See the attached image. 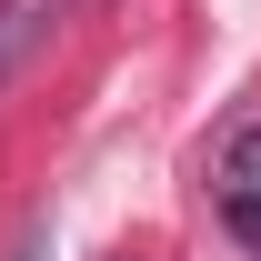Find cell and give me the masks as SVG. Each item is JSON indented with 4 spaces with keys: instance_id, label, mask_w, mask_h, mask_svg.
<instances>
[{
    "instance_id": "1",
    "label": "cell",
    "mask_w": 261,
    "mask_h": 261,
    "mask_svg": "<svg viewBox=\"0 0 261 261\" xmlns=\"http://www.w3.org/2000/svg\"><path fill=\"white\" fill-rule=\"evenodd\" d=\"M50 20H61V0H0V81L31 61V40L50 31Z\"/></svg>"
}]
</instances>
